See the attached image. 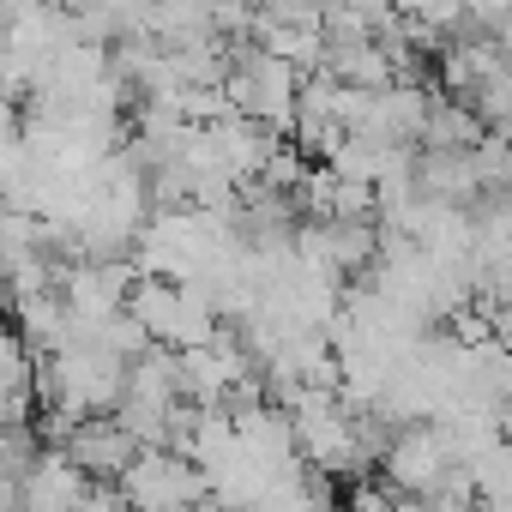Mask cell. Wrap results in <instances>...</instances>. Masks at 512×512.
Wrapping results in <instances>:
<instances>
[{
  "mask_svg": "<svg viewBox=\"0 0 512 512\" xmlns=\"http://www.w3.org/2000/svg\"><path fill=\"white\" fill-rule=\"evenodd\" d=\"M115 488H121L139 512H187V506L211 500L205 470H199L187 452H175V446H145V452L133 458V470H127Z\"/></svg>",
  "mask_w": 512,
  "mask_h": 512,
  "instance_id": "6da1fadb",
  "label": "cell"
},
{
  "mask_svg": "<svg viewBox=\"0 0 512 512\" xmlns=\"http://www.w3.org/2000/svg\"><path fill=\"white\" fill-rule=\"evenodd\" d=\"M133 284H139V266H127V260H85V266L67 272L61 296H67L79 332H103L115 314L133 308Z\"/></svg>",
  "mask_w": 512,
  "mask_h": 512,
  "instance_id": "7a4b0ae2",
  "label": "cell"
},
{
  "mask_svg": "<svg viewBox=\"0 0 512 512\" xmlns=\"http://www.w3.org/2000/svg\"><path fill=\"white\" fill-rule=\"evenodd\" d=\"M344 512H410V500L392 494L386 482H356L350 500H344Z\"/></svg>",
  "mask_w": 512,
  "mask_h": 512,
  "instance_id": "277c9868",
  "label": "cell"
},
{
  "mask_svg": "<svg viewBox=\"0 0 512 512\" xmlns=\"http://www.w3.org/2000/svg\"><path fill=\"white\" fill-rule=\"evenodd\" d=\"M187 512H229V506H217V500H199V506H187Z\"/></svg>",
  "mask_w": 512,
  "mask_h": 512,
  "instance_id": "5b68a950",
  "label": "cell"
},
{
  "mask_svg": "<svg viewBox=\"0 0 512 512\" xmlns=\"http://www.w3.org/2000/svg\"><path fill=\"white\" fill-rule=\"evenodd\" d=\"M506 422H512V416H506Z\"/></svg>",
  "mask_w": 512,
  "mask_h": 512,
  "instance_id": "8992f818",
  "label": "cell"
},
{
  "mask_svg": "<svg viewBox=\"0 0 512 512\" xmlns=\"http://www.w3.org/2000/svg\"><path fill=\"white\" fill-rule=\"evenodd\" d=\"M61 452H67L91 482H121L145 446L127 434V422H121V416H85V422H73V428H67Z\"/></svg>",
  "mask_w": 512,
  "mask_h": 512,
  "instance_id": "3957f363",
  "label": "cell"
}]
</instances>
